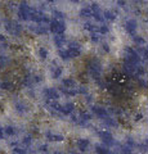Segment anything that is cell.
I'll use <instances>...</instances> for the list:
<instances>
[{"label":"cell","instance_id":"4fadbf2b","mask_svg":"<svg viewBox=\"0 0 148 154\" xmlns=\"http://www.w3.org/2000/svg\"><path fill=\"white\" fill-rule=\"evenodd\" d=\"M14 109H16V112L18 114H26L30 108H28V105L25 102H22V100H16V102H14Z\"/></svg>","mask_w":148,"mask_h":154},{"label":"cell","instance_id":"6f0895ef","mask_svg":"<svg viewBox=\"0 0 148 154\" xmlns=\"http://www.w3.org/2000/svg\"><path fill=\"white\" fill-rule=\"evenodd\" d=\"M147 144H148V141H147Z\"/></svg>","mask_w":148,"mask_h":154},{"label":"cell","instance_id":"d6a6232c","mask_svg":"<svg viewBox=\"0 0 148 154\" xmlns=\"http://www.w3.org/2000/svg\"><path fill=\"white\" fill-rule=\"evenodd\" d=\"M118 152L121 154H131L133 152V148H130L128 144H124V145H120L118 146Z\"/></svg>","mask_w":148,"mask_h":154},{"label":"cell","instance_id":"f35d334b","mask_svg":"<svg viewBox=\"0 0 148 154\" xmlns=\"http://www.w3.org/2000/svg\"><path fill=\"white\" fill-rule=\"evenodd\" d=\"M77 91H79V94H80V95H84V96L89 94V90H88V88H87V86H84V85L79 86V88H77Z\"/></svg>","mask_w":148,"mask_h":154},{"label":"cell","instance_id":"cb8c5ba5","mask_svg":"<svg viewBox=\"0 0 148 154\" xmlns=\"http://www.w3.org/2000/svg\"><path fill=\"white\" fill-rule=\"evenodd\" d=\"M62 86L63 88H76V80L72 77H67V79L62 80Z\"/></svg>","mask_w":148,"mask_h":154},{"label":"cell","instance_id":"e575fe53","mask_svg":"<svg viewBox=\"0 0 148 154\" xmlns=\"http://www.w3.org/2000/svg\"><path fill=\"white\" fill-rule=\"evenodd\" d=\"M98 32L101 33V35H106V33L109 32V27L106 23H101V26H98Z\"/></svg>","mask_w":148,"mask_h":154},{"label":"cell","instance_id":"60d3db41","mask_svg":"<svg viewBox=\"0 0 148 154\" xmlns=\"http://www.w3.org/2000/svg\"><path fill=\"white\" fill-rule=\"evenodd\" d=\"M13 154H27V152H26V149H22L20 146H16V148L13 149Z\"/></svg>","mask_w":148,"mask_h":154},{"label":"cell","instance_id":"bcb514c9","mask_svg":"<svg viewBox=\"0 0 148 154\" xmlns=\"http://www.w3.org/2000/svg\"><path fill=\"white\" fill-rule=\"evenodd\" d=\"M142 55H143V58H144V59H148V45L144 46V48L142 49Z\"/></svg>","mask_w":148,"mask_h":154},{"label":"cell","instance_id":"836d02e7","mask_svg":"<svg viewBox=\"0 0 148 154\" xmlns=\"http://www.w3.org/2000/svg\"><path fill=\"white\" fill-rule=\"evenodd\" d=\"M89 38H90V41H92V42H99V41H101V33H99L98 31H95V32H90L89 33Z\"/></svg>","mask_w":148,"mask_h":154},{"label":"cell","instance_id":"e0dca14e","mask_svg":"<svg viewBox=\"0 0 148 154\" xmlns=\"http://www.w3.org/2000/svg\"><path fill=\"white\" fill-rule=\"evenodd\" d=\"M22 85L25 86V88H27V89H32V86L35 85L34 76H32L31 73L25 75V76H23V79H22Z\"/></svg>","mask_w":148,"mask_h":154},{"label":"cell","instance_id":"484cf974","mask_svg":"<svg viewBox=\"0 0 148 154\" xmlns=\"http://www.w3.org/2000/svg\"><path fill=\"white\" fill-rule=\"evenodd\" d=\"M58 55H59V58H61V59H62V60H65V62H68V60H71V59H72L67 49H66V50H62V49H61V50L58 51Z\"/></svg>","mask_w":148,"mask_h":154},{"label":"cell","instance_id":"7bdbcfd3","mask_svg":"<svg viewBox=\"0 0 148 154\" xmlns=\"http://www.w3.org/2000/svg\"><path fill=\"white\" fill-rule=\"evenodd\" d=\"M126 144H128V145H129V146H130V148H133V149H134V148L137 146V144H135V141H134V140H133V139H131V137H128V140H126Z\"/></svg>","mask_w":148,"mask_h":154},{"label":"cell","instance_id":"9c48e42d","mask_svg":"<svg viewBox=\"0 0 148 154\" xmlns=\"http://www.w3.org/2000/svg\"><path fill=\"white\" fill-rule=\"evenodd\" d=\"M98 136L101 137L102 143H103L106 146H112V145H115L113 135L109 132V131H99V132H98Z\"/></svg>","mask_w":148,"mask_h":154},{"label":"cell","instance_id":"5bb4252c","mask_svg":"<svg viewBox=\"0 0 148 154\" xmlns=\"http://www.w3.org/2000/svg\"><path fill=\"white\" fill-rule=\"evenodd\" d=\"M90 148V141L88 139H77L76 140V149L77 152H87Z\"/></svg>","mask_w":148,"mask_h":154},{"label":"cell","instance_id":"f1b7e54d","mask_svg":"<svg viewBox=\"0 0 148 154\" xmlns=\"http://www.w3.org/2000/svg\"><path fill=\"white\" fill-rule=\"evenodd\" d=\"M84 30H87L89 33L90 32H95V31H98V26L93 25L92 22H85L84 23Z\"/></svg>","mask_w":148,"mask_h":154},{"label":"cell","instance_id":"8d00e7d4","mask_svg":"<svg viewBox=\"0 0 148 154\" xmlns=\"http://www.w3.org/2000/svg\"><path fill=\"white\" fill-rule=\"evenodd\" d=\"M53 18L54 19H62V21H65V18H66V14L63 12H61V11H53Z\"/></svg>","mask_w":148,"mask_h":154},{"label":"cell","instance_id":"ffe728a7","mask_svg":"<svg viewBox=\"0 0 148 154\" xmlns=\"http://www.w3.org/2000/svg\"><path fill=\"white\" fill-rule=\"evenodd\" d=\"M103 16H104V21H107V22H113L115 19L117 18V13L115 12V11H104L103 12Z\"/></svg>","mask_w":148,"mask_h":154},{"label":"cell","instance_id":"44dd1931","mask_svg":"<svg viewBox=\"0 0 148 154\" xmlns=\"http://www.w3.org/2000/svg\"><path fill=\"white\" fill-rule=\"evenodd\" d=\"M53 41H54V45L57 48H62V46L66 44V36H65V33H62V35H55L54 38H53Z\"/></svg>","mask_w":148,"mask_h":154},{"label":"cell","instance_id":"f6af8a7d","mask_svg":"<svg viewBox=\"0 0 148 154\" xmlns=\"http://www.w3.org/2000/svg\"><path fill=\"white\" fill-rule=\"evenodd\" d=\"M32 76H34V81H35V84H39V82H41V81H43V76H41V75L35 73V75H32Z\"/></svg>","mask_w":148,"mask_h":154},{"label":"cell","instance_id":"d4e9b609","mask_svg":"<svg viewBox=\"0 0 148 154\" xmlns=\"http://www.w3.org/2000/svg\"><path fill=\"white\" fill-rule=\"evenodd\" d=\"M102 121L107 127H117V125H118V122L113 117H111V116L107 117V118H104V119H102Z\"/></svg>","mask_w":148,"mask_h":154},{"label":"cell","instance_id":"9a60e30c","mask_svg":"<svg viewBox=\"0 0 148 154\" xmlns=\"http://www.w3.org/2000/svg\"><path fill=\"white\" fill-rule=\"evenodd\" d=\"M45 137H46V140L54 141V143H58V141H63V140H65V136H63V135H61V134H54V132H52V131L45 132Z\"/></svg>","mask_w":148,"mask_h":154},{"label":"cell","instance_id":"30bf717a","mask_svg":"<svg viewBox=\"0 0 148 154\" xmlns=\"http://www.w3.org/2000/svg\"><path fill=\"white\" fill-rule=\"evenodd\" d=\"M124 28H125V31L129 33V35L134 36V35H137L138 23L134 18H129V19H126V22L124 23Z\"/></svg>","mask_w":148,"mask_h":154},{"label":"cell","instance_id":"d590c367","mask_svg":"<svg viewBox=\"0 0 148 154\" xmlns=\"http://www.w3.org/2000/svg\"><path fill=\"white\" fill-rule=\"evenodd\" d=\"M133 41H134V44H137L138 46H142V45H144V44H146L144 38H143L142 36H138V35H134V36H133Z\"/></svg>","mask_w":148,"mask_h":154},{"label":"cell","instance_id":"ac0fdd59","mask_svg":"<svg viewBox=\"0 0 148 154\" xmlns=\"http://www.w3.org/2000/svg\"><path fill=\"white\" fill-rule=\"evenodd\" d=\"M53 67H52V76H53V79H59L62 77V73H63V69H62V67L59 64H57L55 62H53Z\"/></svg>","mask_w":148,"mask_h":154},{"label":"cell","instance_id":"7402d4cb","mask_svg":"<svg viewBox=\"0 0 148 154\" xmlns=\"http://www.w3.org/2000/svg\"><path fill=\"white\" fill-rule=\"evenodd\" d=\"M0 89L4 91H13L16 89V86L12 81H3V82H0Z\"/></svg>","mask_w":148,"mask_h":154},{"label":"cell","instance_id":"83f0119b","mask_svg":"<svg viewBox=\"0 0 148 154\" xmlns=\"http://www.w3.org/2000/svg\"><path fill=\"white\" fill-rule=\"evenodd\" d=\"M4 134H5L7 136H14V135L17 134V130H16V127H13V126H11V125H8V126L4 127Z\"/></svg>","mask_w":148,"mask_h":154},{"label":"cell","instance_id":"681fc988","mask_svg":"<svg viewBox=\"0 0 148 154\" xmlns=\"http://www.w3.org/2000/svg\"><path fill=\"white\" fill-rule=\"evenodd\" d=\"M85 100H87V103H92L93 102V96L88 94V95H85Z\"/></svg>","mask_w":148,"mask_h":154},{"label":"cell","instance_id":"8fae6325","mask_svg":"<svg viewBox=\"0 0 148 154\" xmlns=\"http://www.w3.org/2000/svg\"><path fill=\"white\" fill-rule=\"evenodd\" d=\"M43 94H44V98L46 100H50V102L57 100L59 98V91L55 88H46V89H44V93Z\"/></svg>","mask_w":148,"mask_h":154},{"label":"cell","instance_id":"db71d44e","mask_svg":"<svg viewBox=\"0 0 148 154\" xmlns=\"http://www.w3.org/2000/svg\"><path fill=\"white\" fill-rule=\"evenodd\" d=\"M0 153H2V148H0Z\"/></svg>","mask_w":148,"mask_h":154},{"label":"cell","instance_id":"b9f144b4","mask_svg":"<svg viewBox=\"0 0 148 154\" xmlns=\"http://www.w3.org/2000/svg\"><path fill=\"white\" fill-rule=\"evenodd\" d=\"M101 49H102L103 53H109V45L107 44V42H102Z\"/></svg>","mask_w":148,"mask_h":154},{"label":"cell","instance_id":"5b68a950","mask_svg":"<svg viewBox=\"0 0 148 154\" xmlns=\"http://www.w3.org/2000/svg\"><path fill=\"white\" fill-rule=\"evenodd\" d=\"M49 30L54 33V35H62L66 31V23L62 19H52L50 25H49Z\"/></svg>","mask_w":148,"mask_h":154},{"label":"cell","instance_id":"11a10c76","mask_svg":"<svg viewBox=\"0 0 148 154\" xmlns=\"http://www.w3.org/2000/svg\"><path fill=\"white\" fill-rule=\"evenodd\" d=\"M0 7H2V3H0Z\"/></svg>","mask_w":148,"mask_h":154},{"label":"cell","instance_id":"816d5d0a","mask_svg":"<svg viewBox=\"0 0 148 154\" xmlns=\"http://www.w3.org/2000/svg\"><path fill=\"white\" fill-rule=\"evenodd\" d=\"M4 135H5V134H4V128L0 126V140H2V139L4 137Z\"/></svg>","mask_w":148,"mask_h":154},{"label":"cell","instance_id":"f907efd6","mask_svg":"<svg viewBox=\"0 0 148 154\" xmlns=\"http://www.w3.org/2000/svg\"><path fill=\"white\" fill-rule=\"evenodd\" d=\"M142 118H143V114H142V113H137V114L134 116V119H135V121H140Z\"/></svg>","mask_w":148,"mask_h":154},{"label":"cell","instance_id":"4dcf8cb0","mask_svg":"<svg viewBox=\"0 0 148 154\" xmlns=\"http://www.w3.org/2000/svg\"><path fill=\"white\" fill-rule=\"evenodd\" d=\"M32 141H34V139H32L31 135H25L22 139V144L25 145L26 148H30L32 145Z\"/></svg>","mask_w":148,"mask_h":154},{"label":"cell","instance_id":"9f6ffc18","mask_svg":"<svg viewBox=\"0 0 148 154\" xmlns=\"http://www.w3.org/2000/svg\"><path fill=\"white\" fill-rule=\"evenodd\" d=\"M147 12H148V9H147Z\"/></svg>","mask_w":148,"mask_h":154},{"label":"cell","instance_id":"2e32d148","mask_svg":"<svg viewBox=\"0 0 148 154\" xmlns=\"http://www.w3.org/2000/svg\"><path fill=\"white\" fill-rule=\"evenodd\" d=\"M62 114L63 116H70V114H72L75 112V104L74 103H71V102H67V103H65V104H62Z\"/></svg>","mask_w":148,"mask_h":154},{"label":"cell","instance_id":"3957f363","mask_svg":"<svg viewBox=\"0 0 148 154\" xmlns=\"http://www.w3.org/2000/svg\"><path fill=\"white\" fill-rule=\"evenodd\" d=\"M4 27L8 31V33H11L13 36H21L23 32V28L18 22L13 21V19H5L4 21Z\"/></svg>","mask_w":148,"mask_h":154},{"label":"cell","instance_id":"ee69618b","mask_svg":"<svg viewBox=\"0 0 148 154\" xmlns=\"http://www.w3.org/2000/svg\"><path fill=\"white\" fill-rule=\"evenodd\" d=\"M48 149H49V146L45 145V144H43V145H39V148H37V150L41 152V153H46Z\"/></svg>","mask_w":148,"mask_h":154},{"label":"cell","instance_id":"52a82bcc","mask_svg":"<svg viewBox=\"0 0 148 154\" xmlns=\"http://www.w3.org/2000/svg\"><path fill=\"white\" fill-rule=\"evenodd\" d=\"M92 113L95 116V117H98L99 119H104L109 117V110L107 108H104L103 105H93L92 107Z\"/></svg>","mask_w":148,"mask_h":154},{"label":"cell","instance_id":"603a6c76","mask_svg":"<svg viewBox=\"0 0 148 154\" xmlns=\"http://www.w3.org/2000/svg\"><path fill=\"white\" fill-rule=\"evenodd\" d=\"M79 16L81 18H93V12L90 9V7H85L79 12Z\"/></svg>","mask_w":148,"mask_h":154},{"label":"cell","instance_id":"7c38bea8","mask_svg":"<svg viewBox=\"0 0 148 154\" xmlns=\"http://www.w3.org/2000/svg\"><path fill=\"white\" fill-rule=\"evenodd\" d=\"M31 31L35 33V35H46L48 32H49V26L48 25H41V23H36L35 26H31Z\"/></svg>","mask_w":148,"mask_h":154},{"label":"cell","instance_id":"8992f818","mask_svg":"<svg viewBox=\"0 0 148 154\" xmlns=\"http://www.w3.org/2000/svg\"><path fill=\"white\" fill-rule=\"evenodd\" d=\"M71 119H72L74 123L79 125V126H87L90 122V119H92V114L89 112H80L77 116H74Z\"/></svg>","mask_w":148,"mask_h":154},{"label":"cell","instance_id":"f5cc1de1","mask_svg":"<svg viewBox=\"0 0 148 154\" xmlns=\"http://www.w3.org/2000/svg\"><path fill=\"white\" fill-rule=\"evenodd\" d=\"M53 154H65L63 152H61V150H57V152H54Z\"/></svg>","mask_w":148,"mask_h":154},{"label":"cell","instance_id":"1f68e13d","mask_svg":"<svg viewBox=\"0 0 148 154\" xmlns=\"http://www.w3.org/2000/svg\"><path fill=\"white\" fill-rule=\"evenodd\" d=\"M11 63V59H9V57L7 55H2L0 57V69L5 68V67H8V64Z\"/></svg>","mask_w":148,"mask_h":154},{"label":"cell","instance_id":"7dc6e473","mask_svg":"<svg viewBox=\"0 0 148 154\" xmlns=\"http://www.w3.org/2000/svg\"><path fill=\"white\" fill-rule=\"evenodd\" d=\"M126 0H117V5L120 8H126Z\"/></svg>","mask_w":148,"mask_h":154},{"label":"cell","instance_id":"f546056e","mask_svg":"<svg viewBox=\"0 0 148 154\" xmlns=\"http://www.w3.org/2000/svg\"><path fill=\"white\" fill-rule=\"evenodd\" d=\"M95 153L97 154H111L109 149L106 145H97L95 146Z\"/></svg>","mask_w":148,"mask_h":154},{"label":"cell","instance_id":"7a4b0ae2","mask_svg":"<svg viewBox=\"0 0 148 154\" xmlns=\"http://www.w3.org/2000/svg\"><path fill=\"white\" fill-rule=\"evenodd\" d=\"M34 9L30 7L26 2H22L17 5V14H18V18L21 21H31V17H32V13H34Z\"/></svg>","mask_w":148,"mask_h":154},{"label":"cell","instance_id":"ab89813d","mask_svg":"<svg viewBox=\"0 0 148 154\" xmlns=\"http://www.w3.org/2000/svg\"><path fill=\"white\" fill-rule=\"evenodd\" d=\"M138 86H139L140 89H147L148 88V82L146 80H143V79H138Z\"/></svg>","mask_w":148,"mask_h":154},{"label":"cell","instance_id":"74e56055","mask_svg":"<svg viewBox=\"0 0 148 154\" xmlns=\"http://www.w3.org/2000/svg\"><path fill=\"white\" fill-rule=\"evenodd\" d=\"M90 9H92V12H93V14H95V13H101L102 11H101V7L98 5L97 3H93V4H90Z\"/></svg>","mask_w":148,"mask_h":154},{"label":"cell","instance_id":"277c9868","mask_svg":"<svg viewBox=\"0 0 148 154\" xmlns=\"http://www.w3.org/2000/svg\"><path fill=\"white\" fill-rule=\"evenodd\" d=\"M124 60L125 62H130L134 64H140V55L134 48L128 46L125 49V55H124Z\"/></svg>","mask_w":148,"mask_h":154},{"label":"cell","instance_id":"ba28073f","mask_svg":"<svg viewBox=\"0 0 148 154\" xmlns=\"http://www.w3.org/2000/svg\"><path fill=\"white\" fill-rule=\"evenodd\" d=\"M67 50H68V53H70V55H71L72 59L80 57L81 55V45H80V42H77V41H70Z\"/></svg>","mask_w":148,"mask_h":154},{"label":"cell","instance_id":"4316f807","mask_svg":"<svg viewBox=\"0 0 148 154\" xmlns=\"http://www.w3.org/2000/svg\"><path fill=\"white\" fill-rule=\"evenodd\" d=\"M37 55H39V58L41 60H45L48 57H49V51H48L45 48H39V49H37Z\"/></svg>","mask_w":148,"mask_h":154},{"label":"cell","instance_id":"6da1fadb","mask_svg":"<svg viewBox=\"0 0 148 154\" xmlns=\"http://www.w3.org/2000/svg\"><path fill=\"white\" fill-rule=\"evenodd\" d=\"M87 71L88 75L94 81L102 79V63L98 58H90L87 62Z\"/></svg>","mask_w":148,"mask_h":154},{"label":"cell","instance_id":"d6986e66","mask_svg":"<svg viewBox=\"0 0 148 154\" xmlns=\"http://www.w3.org/2000/svg\"><path fill=\"white\" fill-rule=\"evenodd\" d=\"M61 93L65 94L66 96H75L79 94V91H77V88H63V86H62Z\"/></svg>","mask_w":148,"mask_h":154},{"label":"cell","instance_id":"c3c4849f","mask_svg":"<svg viewBox=\"0 0 148 154\" xmlns=\"http://www.w3.org/2000/svg\"><path fill=\"white\" fill-rule=\"evenodd\" d=\"M140 148V150L142 152H147L148 150V144H140V145H138Z\"/></svg>","mask_w":148,"mask_h":154}]
</instances>
